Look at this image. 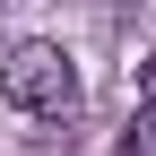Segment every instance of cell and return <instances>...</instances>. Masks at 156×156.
<instances>
[{"mask_svg":"<svg viewBox=\"0 0 156 156\" xmlns=\"http://www.w3.org/2000/svg\"><path fill=\"white\" fill-rule=\"evenodd\" d=\"M0 95H9L17 113H44V122H61L78 104V69L61 44H44V35H26V44H9V61H0Z\"/></svg>","mask_w":156,"mask_h":156,"instance_id":"1","label":"cell"},{"mask_svg":"<svg viewBox=\"0 0 156 156\" xmlns=\"http://www.w3.org/2000/svg\"><path fill=\"white\" fill-rule=\"evenodd\" d=\"M122 156H156V95L139 104V122H130V147H122Z\"/></svg>","mask_w":156,"mask_h":156,"instance_id":"2","label":"cell"},{"mask_svg":"<svg viewBox=\"0 0 156 156\" xmlns=\"http://www.w3.org/2000/svg\"><path fill=\"white\" fill-rule=\"evenodd\" d=\"M147 95H156V52H147Z\"/></svg>","mask_w":156,"mask_h":156,"instance_id":"3","label":"cell"}]
</instances>
